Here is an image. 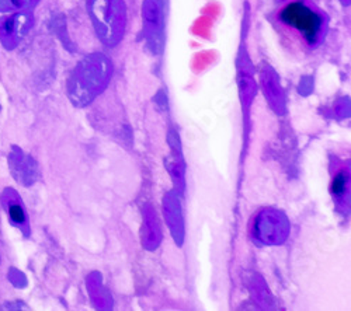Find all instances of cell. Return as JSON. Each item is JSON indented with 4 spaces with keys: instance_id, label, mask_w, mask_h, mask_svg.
<instances>
[{
    "instance_id": "1",
    "label": "cell",
    "mask_w": 351,
    "mask_h": 311,
    "mask_svg": "<svg viewBox=\"0 0 351 311\" xmlns=\"http://www.w3.org/2000/svg\"><path fill=\"white\" fill-rule=\"evenodd\" d=\"M90 16L101 40L114 45L123 38L125 9L123 0H90Z\"/></svg>"
},
{
    "instance_id": "2",
    "label": "cell",
    "mask_w": 351,
    "mask_h": 311,
    "mask_svg": "<svg viewBox=\"0 0 351 311\" xmlns=\"http://www.w3.org/2000/svg\"><path fill=\"white\" fill-rule=\"evenodd\" d=\"M281 21L298 31L302 38L309 44L315 45L324 31V17L305 2H292L285 6L280 14Z\"/></svg>"
},
{
    "instance_id": "3",
    "label": "cell",
    "mask_w": 351,
    "mask_h": 311,
    "mask_svg": "<svg viewBox=\"0 0 351 311\" xmlns=\"http://www.w3.org/2000/svg\"><path fill=\"white\" fill-rule=\"evenodd\" d=\"M111 72V65L103 55H96V58L86 61L79 72L77 84L82 87V97L83 101H89L93 98L100 90L106 86L108 75Z\"/></svg>"
},
{
    "instance_id": "4",
    "label": "cell",
    "mask_w": 351,
    "mask_h": 311,
    "mask_svg": "<svg viewBox=\"0 0 351 311\" xmlns=\"http://www.w3.org/2000/svg\"><path fill=\"white\" fill-rule=\"evenodd\" d=\"M5 205H6V209H8L9 217H10V220H12L14 224H17V226L25 224V220H27L25 212H24L21 204L19 202V200H17L16 196L12 195V196L9 198V201H8Z\"/></svg>"
},
{
    "instance_id": "5",
    "label": "cell",
    "mask_w": 351,
    "mask_h": 311,
    "mask_svg": "<svg viewBox=\"0 0 351 311\" xmlns=\"http://www.w3.org/2000/svg\"><path fill=\"white\" fill-rule=\"evenodd\" d=\"M346 184H347V177L344 173H340L335 177L333 182H332V192L333 195L336 196H340L344 193V189H346Z\"/></svg>"
}]
</instances>
